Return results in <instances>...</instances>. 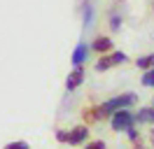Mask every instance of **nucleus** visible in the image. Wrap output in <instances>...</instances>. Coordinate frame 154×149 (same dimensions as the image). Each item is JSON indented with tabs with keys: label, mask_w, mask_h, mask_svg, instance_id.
<instances>
[{
	"label": "nucleus",
	"mask_w": 154,
	"mask_h": 149,
	"mask_svg": "<svg viewBox=\"0 0 154 149\" xmlns=\"http://www.w3.org/2000/svg\"><path fill=\"white\" fill-rule=\"evenodd\" d=\"M135 102H138V93L126 91V93H119V96H112V98H107V100L98 102V112H100V117L105 121V119H110L117 110H131Z\"/></svg>",
	"instance_id": "obj_1"
},
{
	"label": "nucleus",
	"mask_w": 154,
	"mask_h": 149,
	"mask_svg": "<svg viewBox=\"0 0 154 149\" xmlns=\"http://www.w3.org/2000/svg\"><path fill=\"white\" fill-rule=\"evenodd\" d=\"M133 126H135V112H131V110H117L110 117V128L115 133H126Z\"/></svg>",
	"instance_id": "obj_2"
},
{
	"label": "nucleus",
	"mask_w": 154,
	"mask_h": 149,
	"mask_svg": "<svg viewBox=\"0 0 154 149\" xmlns=\"http://www.w3.org/2000/svg\"><path fill=\"white\" fill-rule=\"evenodd\" d=\"M128 61V56L124 54V51H110V54H105V56H98V61H96V65H94V70L96 72H105V70H110V68H115V65H122V63H126Z\"/></svg>",
	"instance_id": "obj_3"
},
{
	"label": "nucleus",
	"mask_w": 154,
	"mask_h": 149,
	"mask_svg": "<svg viewBox=\"0 0 154 149\" xmlns=\"http://www.w3.org/2000/svg\"><path fill=\"white\" fill-rule=\"evenodd\" d=\"M89 126L87 123H79V126H72L68 128V144L70 147H84L89 142Z\"/></svg>",
	"instance_id": "obj_4"
},
{
	"label": "nucleus",
	"mask_w": 154,
	"mask_h": 149,
	"mask_svg": "<svg viewBox=\"0 0 154 149\" xmlns=\"http://www.w3.org/2000/svg\"><path fill=\"white\" fill-rule=\"evenodd\" d=\"M89 49L96 51L98 56H105V54H110V51H115V42H112V37H107V35H96L91 40Z\"/></svg>",
	"instance_id": "obj_5"
},
{
	"label": "nucleus",
	"mask_w": 154,
	"mask_h": 149,
	"mask_svg": "<svg viewBox=\"0 0 154 149\" xmlns=\"http://www.w3.org/2000/svg\"><path fill=\"white\" fill-rule=\"evenodd\" d=\"M82 84H84V68L77 65V68H72V72L66 77V91L68 93H75Z\"/></svg>",
	"instance_id": "obj_6"
},
{
	"label": "nucleus",
	"mask_w": 154,
	"mask_h": 149,
	"mask_svg": "<svg viewBox=\"0 0 154 149\" xmlns=\"http://www.w3.org/2000/svg\"><path fill=\"white\" fill-rule=\"evenodd\" d=\"M89 51H91V49H89L87 42H77V47L72 49V58H70L72 65H75V68L77 65H84V61L89 58Z\"/></svg>",
	"instance_id": "obj_7"
},
{
	"label": "nucleus",
	"mask_w": 154,
	"mask_h": 149,
	"mask_svg": "<svg viewBox=\"0 0 154 149\" xmlns=\"http://www.w3.org/2000/svg\"><path fill=\"white\" fill-rule=\"evenodd\" d=\"M135 123H143V126H154V107L152 105H145L135 112Z\"/></svg>",
	"instance_id": "obj_8"
},
{
	"label": "nucleus",
	"mask_w": 154,
	"mask_h": 149,
	"mask_svg": "<svg viewBox=\"0 0 154 149\" xmlns=\"http://www.w3.org/2000/svg\"><path fill=\"white\" fill-rule=\"evenodd\" d=\"M82 119L87 126H94V123H100L103 117H100V112H98V105H91V107H84L82 110Z\"/></svg>",
	"instance_id": "obj_9"
},
{
	"label": "nucleus",
	"mask_w": 154,
	"mask_h": 149,
	"mask_svg": "<svg viewBox=\"0 0 154 149\" xmlns=\"http://www.w3.org/2000/svg\"><path fill=\"white\" fill-rule=\"evenodd\" d=\"M135 65H138V68H140V70H152L154 68V54H143V56H138V58H135Z\"/></svg>",
	"instance_id": "obj_10"
},
{
	"label": "nucleus",
	"mask_w": 154,
	"mask_h": 149,
	"mask_svg": "<svg viewBox=\"0 0 154 149\" xmlns=\"http://www.w3.org/2000/svg\"><path fill=\"white\" fill-rule=\"evenodd\" d=\"M82 17H84V28H89L94 21V7L89 0H82Z\"/></svg>",
	"instance_id": "obj_11"
},
{
	"label": "nucleus",
	"mask_w": 154,
	"mask_h": 149,
	"mask_svg": "<svg viewBox=\"0 0 154 149\" xmlns=\"http://www.w3.org/2000/svg\"><path fill=\"white\" fill-rule=\"evenodd\" d=\"M140 84L147 86V89H154V68L152 70H145L143 77H140Z\"/></svg>",
	"instance_id": "obj_12"
},
{
	"label": "nucleus",
	"mask_w": 154,
	"mask_h": 149,
	"mask_svg": "<svg viewBox=\"0 0 154 149\" xmlns=\"http://www.w3.org/2000/svg\"><path fill=\"white\" fill-rule=\"evenodd\" d=\"M82 149H107V144H105V140H89Z\"/></svg>",
	"instance_id": "obj_13"
},
{
	"label": "nucleus",
	"mask_w": 154,
	"mask_h": 149,
	"mask_svg": "<svg viewBox=\"0 0 154 149\" xmlns=\"http://www.w3.org/2000/svg\"><path fill=\"white\" fill-rule=\"evenodd\" d=\"M110 30H115V33L122 30V17H119V14H112V17H110Z\"/></svg>",
	"instance_id": "obj_14"
},
{
	"label": "nucleus",
	"mask_w": 154,
	"mask_h": 149,
	"mask_svg": "<svg viewBox=\"0 0 154 149\" xmlns=\"http://www.w3.org/2000/svg\"><path fill=\"white\" fill-rule=\"evenodd\" d=\"M5 149H30V144L26 142V140H14V142H10V144H5Z\"/></svg>",
	"instance_id": "obj_15"
},
{
	"label": "nucleus",
	"mask_w": 154,
	"mask_h": 149,
	"mask_svg": "<svg viewBox=\"0 0 154 149\" xmlns=\"http://www.w3.org/2000/svg\"><path fill=\"white\" fill-rule=\"evenodd\" d=\"M126 138H128V142H131V144H133V142H140V133H138V128H128L126 130Z\"/></svg>",
	"instance_id": "obj_16"
},
{
	"label": "nucleus",
	"mask_w": 154,
	"mask_h": 149,
	"mask_svg": "<svg viewBox=\"0 0 154 149\" xmlns=\"http://www.w3.org/2000/svg\"><path fill=\"white\" fill-rule=\"evenodd\" d=\"M54 138H56V142H63V144H68V128H58L56 133H54Z\"/></svg>",
	"instance_id": "obj_17"
},
{
	"label": "nucleus",
	"mask_w": 154,
	"mask_h": 149,
	"mask_svg": "<svg viewBox=\"0 0 154 149\" xmlns=\"http://www.w3.org/2000/svg\"><path fill=\"white\" fill-rule=\"evenodd\" d=\"M149 149H154V126H152V130H149Z\"/></svg>",
	"instance_id": "obj_18"
},
{
	"label": "nucleus",
	"mask_w": 154,
	"mask_h": 149,
	"mask_svg": "<svg viewBox=\"0 0 154 149\" xmlns=\"http://www.w3.org/2000/svg\"><path fill=\"white\" fill-rule=\"evenodd\" d=\"M133 149H149V147H145L143 142H133Z\"/></svg>",
	"instance_id": "obj_19"
},
{
	"label": "nucleus",
	"mask_w": 154,
	"mask_h": 149,
	"mask_svg": "<svg viewBox=\"0 0 154 149\" xmlns=\"http://www.w3.org/2000/svg\"><path fill=\"white\" fill-rule=\"evenodd\" d=\"M149 105H152V107H154V98H152V102H149Z\"/></svg>",
	"instance_id": "obj_20"
},
{
	"label": "nucleus",
	"mask_w": 154,
	"mask_h": 149,
	"mask_svg": "<svg viewBox=\"0 0 154 149\" xmlns=\"http://www.w3.org/2000/svg\"><path fill=\"white\" fill-rule=\"evenodd\" d=\"M152 9H154V0H152Z\"/></svg>",
	"instance_id": "obj_21"
}]
</instances>
